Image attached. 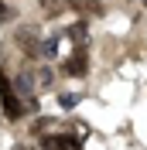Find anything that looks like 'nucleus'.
Returning a JSON list of instances; mask_svg holds the SVG:
<instances>
[{"instance_id":"1","label":"nucleus","mask_w":147,"mask_h":150,"mask_svg":"<svg viewBox=\"0 0 147 150\" xmlns=\"http://www.w3.org/2000/svg\"><path fill=\"white\" fill-rule=\"evenodd\" d=\"M0 103H4V116L7 120H21L24 116V106L17 103V96H14V85L4 72H0Z\"/></svg>"},{"instance_id":"2","label":"nucleus","mask_w":147,"mask_h":150,"mask_svg":"<svg viewBox=\"0 0 147 150\" xmlns=\"http://www.w3.org/2000/svg\"><path fill=\"white\" fill-rule=\"evenodd\" d=\"M41 150H82V143L75 137H55V133H48V137H41Z\"/></svg>"},{"instance_id":"3","label":"nucleus","mask_w":147,"mask_h":150,"mask_svg":"<svg viewBox=\"0 0 147 150\" xmlns=\"http://www.w3.org/2000/svg\"><path fill=\"white\" fill-rule=\"evenodd\" d=\"M86 72H89V58H86V51H75L65 62V75H86Z\"/></svg>"},{"instance_id":"4","label":"nucleus","mask_w":147,"mask_h":150,"mask_svg":"<svg viewBox=\"0 0 147 150\" xmlns=\"http://www.w3.org/2000/svg\"><path fill=\"white\" fill-rule=\"evenodd\" d=\"M17 45L28 48V55H41V48H38V34H34V31H21V34H17Z\"/></svg>"},{"instance_id":"5","label":"nucleus","mask_w":147,"mask_h":150,"mask_svg":"<svg viewBox=\"0 0 147 150\" xmlns=\"http://www.w3.org/2000/svg\"><path fill=\"white\" fill-rule=\"evenodd\" d=\"M69 7L86 10V14H103V4H99V0H69Z\"/></svg>"},{"instance_id":"6","label":"nucleus","mask_w":147,"mask_h":150,"mask_svg":"<svg viewBox=\"0 0 147 150\" xmlns=\"http://www.w3.org/2000/svg\"><path fill=\"white\" fill-rule=\"evenodd\" d=\"M69 38H72V41H86V21L72 24V28H69Z\"/></svg>"},{"instance_id":"7","label":"nucleus","mask_w":147,"mask_h":150,"mask_svg":"<svg viewBox=\"0 0 147 150\" xmlns=\"http://www.w3.org/2000/svg\"><path fill=\"white\" fill-rule=\"evenodd\" d=\"M65 4H69V0H41V7H45L48 14H58V10H65Z\"/></svg>"},{"instance_id":"8","label":"nucleus","mask_w":147,"mask_h":150,"mask_svg":"<svg viewBox=\"0 0 147 150\" xmlns=\"http://www.w3.org/2000/svg\"><path fill=\"white\" fill-rule=\"evenodd\" d=\"M0 21H14V10H10L4 0H0Z\"/></svg>"},{"instance_id":"9","label":"nucleus","mask_w":147,"mask_h":150,"mask_svg":"<svg viewBox=\"0 0 147 150\" xmlns=\"http://www.w3.org/2000/svg\"><path fill=\"white\" fill-rule=\"evenodd\" d=\"M144 4H147V0H144Z\"/></svg>"}]
</instances>
